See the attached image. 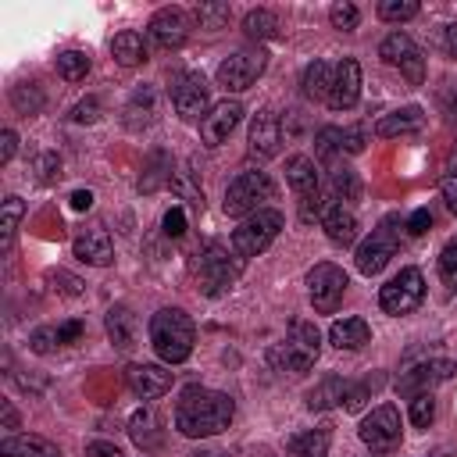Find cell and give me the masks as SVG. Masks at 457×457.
I'll return each instance as SVG.
<instances>
[{"label":"cell","instance_id":"obj_37","mask_svg":"<svg viewBox=\"0 0 457 457\" xmlns=\"http://www.w3.org/2000/svg\"><path fill=\"white\" fill-rule=\"evenodd\" d=\"M86 71H89V57H86L82 50H64V54H57V75H61L64 82H82Z\"/></svg>","mask_w":457,"mask_h":457},{"label":"cell","instance_id":"obj_38","mask_svg":"<svg viewBox=\"0 0 457 457\" xmlns=\"http://www.w3.org/2000/svg\"><path fill=\"white\" fill-rule=\"evenodd\" d=\"M11 104H14L18 114H36L43 107V89L36 82H18L11 89Z\"/></svg>","mask_w":457,"mask_h":457},{"label":"cell","instance_id":"obj_42","mask_svg":"<svg viewBox=\"0 0 457 457\" xmlns=\"http://www.w3.org/2000/svg\"><path fill=\"white\" fill-rule=\"evenodd\" d=\"M439 278L446 282L450 293H457V236L439 250Z\"/></svg>","mask_w":457,"mask_h":457},{"label":"cell","instance_id":"obj_32","mask_svg":"<svg viewBox=\"0 0 457 457\" xmlns=\"http://www.w3.org/2000/svg\"><path fill=\"white\" fill-rule=\"evenodd\" d=\"M164 182H171V157L168 154H150L146 164H143V175H139V193H157Z\"/></svg>","mask_w":457,"mask_h":457},{"label":"cell","instance_id":"obj_28","mask_svg":"<svg viewBox=\"0 0 457 457\" xmlns=\"http://www.w3.org/2000/svg\"><path fill=\"white\" fill-rule=\"evenodd\" d=\"M328 446H332V428L321 425V428L296 432V436L286 443V453H289V457H328Z\"/></svg>","mask_w":457,"mask_h":457},{"label":"cell","instance_id":"obj_52","mask_svg":"<svg viewBox=\"0 0 457 457\" xmlns=\"http://www.w3.org/2000/svg\"><path fill=\"white\" fill-rule=\"evenodd\" d=\"M439 46H443L446 57L457 61V21H446V25L439 29Z\"/></svg>","mask_w":457,"mask_h":457},{"label":"cell","instance_id":"obj_60","mask_svg":"<svg viewBox=\"0 0 457 457\" xmlns=\"http://www.w3.org/2000/svg\"><path fill=\"white\" fill-rule=\"evenodd\" d=\"M261 457H275V453H261Z\"/></svg>","mask_w":457,"mask_h":457},{"label":"cell","instance_id":"obj_1","mask_svg":"<svg viewBox=\"0 0 457 457\" xmlns=\"http://www.w3.org/2000/svg\"><path fill=\"white\" fill-rule=\"evenodd\" d=\"M232 418H236V400L228 393H218V389L186 386L179 403H175V428L189 439L218 436L232 425Z\"/></svg>","mask_w":457,"mask_h":457},{"label":"cell","instance_id":"obj_13","mask_svg":"<svg viewBox=\"0 0 457 457\" xmlns=\"http://www.w3.org/2000/svg\"><path fill=\"white\" fill-rule=\"evenodd\" d=\"M286 179L300 196V221L321 218V193H318V164L307 154H293L286 161Z\"/></svg>","mask_w":457,"mask_h":457},{"label":"cell","instance_id":"obj_11","mask_svg":"<svg viewBox=\"0 0 457 457\" xmlns=\"http://www.w3.org/2000/svg\"><path fill=\"white\" fill-rule=\"evenodd\" d=\"M346 286H350L346 271L339 264H332V261H321V264H314L307 271V296H311V303H314L318 314H332L343 303Z\"/></svg>","mask_w":457,"mask_h":457},{"label":"cell","instance_id":"obj_50","mask_svg":"<svg viewBox=\"0 0 457 457\" xmlns=\"http://www.w3.org/2000/svg\"><path fill=\"white\" fill-rule=\"evenodd\" d=\"M428 225H432V214H428V207H418L407 221H403V228H407V236H425L428 232Z\"/></svg>","mask_w":457,"mask_h":457},{"label":"cell","instance_id":"obj_20","mask_svg":"<svg viewBox=\"0 0 457 457\" xmlns=\"http://www.w3.org/2000/svg\"><path fill=\"white\" fill-rule=\"evenodd\" d=\"M282 146V118L271 107H261L250 118V154L253 157H275Z\"/></svg>","mask_w":457,"mask_h":457},{"label":"cell","instance_id":"obj_40","mask_svg":"<svg viewBox=\"0 0 457 457\" xmlns=\"http://www.w3.org/2000/svg\"><path fill=\"white\" fill-rule=\"evenodd\" d=\"M418 11H421L418 0H382V4H378V18H382V21H396V25L418 18Z\"/></svg>","mask_w":457,"mask_h":457},{"label":"cell","instance_id":"obj_41","mask_svg":"<svg viewBox=\"0 0 457 457\" xmlns=\"http://www.w3.org/2000/svg\"><path fill=\"white\" fill-rule=\"evenodd\" d=\"M139 111H143V118L146 121H154V114H157V107H154V89H136L132 93V100H129V107H125V114H129V125L136 129V121H139Z\"/></svg>","mask_w":457,"mask_h":457},{"label":"cell","instance_id":"obj_17","mask_svg":"<svg viewBox=\"0 0 457 457\" xmlns=\"http://www.w3.org/2000/svg\"><path fill=\"white\" fill-rule=\"evenodd\" d=\"M239 118H243V104L239 100H218L207 111V118L200 121V143L204 146H221L232 136V129L239 125Z\"/></svg>","mask_w":457,"mask_h":457},{"label":"cell","instance_id":"obj_31","mask_svg":"<svg viewBox=\"0 0 457 457\" xmlns=\"http://www.w3.org/2000/svg\"><path fill=\"white\" fill-rule=\"evenodd\" d=\"M111 54H114V61H118L121 68H136V64L146 61V43H143L139 32L125 29V32H118V36L111 39Z\"/></svg>","mask_w":457,"mask_h":457},{"label":"cell","instance_id":"obj_51","mask_svg":"<svg viewBox=\"0 0 457 457\" xmlns=\"http://www.w3.org/2000/svg\"><path fill=\"white\" fill-rule=\"evenodd\" d=\"M161 225H164V236L179 239V236L186 232V211H182V207H171V211L164 214V221H161Z\"/></svg>","mask_w":457,"mask_h":457},{"label":"cell","instance_id":"obj_45","mask_svg":"<svg viewBox=\"0 0 457 457\" xmlns=\"http://www.w3.org/2000/svg\"><path fill=\"white\" fill-rule=\"evenodd\" d=\"M314 143H318L321 161H332L336 154H343V129H321V132L314 136Z\"/></svg>","mask_w":457,"mask_h":457},{"label":"cell","instance_id":"obj_16","mask_svg":"<svg viewBox=\"0 0 457 457\" xmlns=\"http://www.w3.org/2000/svg\"><path fill=\"white\" fill-rule=\"evenodd\" d=\"M175 382V371H168L164 364H146V361H136L125 368V386L139 396V400H157L171 389Z\"/></svg>","mask_w":457,"mask_h":457},{"label":"cell","instance_id":"obj_3","mask_svg":"<svg viewBox=\"0 0 457 457\" xmlns=\"http://www.w3.org/2000/svg\"><path fill=\"white\" fill-rule=\"evenodd\" d=\"M318 353H321V332H318L314 321H303V318H300V321H293L289 332L268 350V364H271L275 371H307V368H314Z\"/></svg>","mask_w":457,"mask_h":457},{"label":"cell","instance_id":"obj_57","mask_svg":"<svg viewBox=\"0 0 457 457\" xmlns=\"http://www.w3.org/2000/svg\"><path fill=\"white\" fill-rule=\"evenodd\" d=\"M71 207H75V211H89V207H93V193H89V189H75V193H71Z\"/></svg>","mask_w":457,"mask_h":457},{"label":"cell","instance_id":"obj_29","mask_svg":"<svg viewBox=\"0 0 457 457\" xmlns=\"http://www.w3.org/2000/svg\"><path fill=\"white\" fill-rule=\"evenodd\" d=\"M0 457H64V453L43 436H7L0 443Z\"/></svg>","mask_w":457,"mask_h":457},{"label":"cell","instance_id":"obj_5","mask_svg":"<svg viewBox=\"0 0 457 457\" xmlns=\"http://www.w3.org/2000/svg\"><path fill=\"white\" fill-rule=\"evenodd\" d=\"M400 228H403V221H400V214H386L375 228H371V236L357 246V253H353V261H357V271L361 275H378L389 261H393V253H396V246H400Z\"/></svg>","mask_w":457,"mask_h":457},{"label":"cell","instance_id":"obj_6","mask_svg":"<svg viewBox=\"0 0 457 457\" xmlns=\"http://www.w3.org/2000/svg\"><path fill=\"white\" fill-rule=\"evenodd\" d=\"M275 196V182L268 179V171H243L225 186V214L232 218H250L253 211H264V200Z\"/></svg>","mask_w":457,"mask_h":457},{"label":"cell","instance_id":"obj_8","mask_svg":"<svg viewBox=\"0 0 457 457\" xmlns=\"http://www.w3.org/2000/svg\"><path fill=\"white\" fill-rule=\"evenodd\" d=\"M264 68H268V54H264L261 46H243V50L228 54V57L218 64L214 79H218V86H225L228 93H243V89H250V86L264 75Z\"/></svg>","mask_w":457,"mask_h":457},{"label":"cell","instance_id":"obj_4","mask_svg":"<svg viewBox=\"0 0 457 457\" xmlns=\"http://www.w3.org/2000/svg\"><path fill=\"white\" fill-rule=\"evenodd\" d=\"M278 232H282V211L264 207V211H253L250 218H243V221L232 228L228 246H232V253H236L239 261H250V257L264 253V250L275 243Z\"/></svg>","mask_w":457,"mask_h":457},{"label":"cell","instance_id":"obj_39","mask_svg":"<svg viewBox=\"0 0 457 457\" xmlns=\"http://www.w3.org/2000/svg\"><path fill=\"white\" fill-rule=\"evenodd\" d=\"M386 378L382 375H371V378H361V382H350V389H346V400H343V407L346 411H361L371 396H375V389L382 386Z\"/></svg>","mask_w":457,"mask_h":457},{"label":"cell","instance_id":"obj_59","mask_svg":"<svg viewBox=\"0 0 457 457\" xmlns=\"http://www.w3.org/2000/svg\"><path fill=\"white\" fill-rule=\"evenodd\" d=\"M432 457H457V453H450V450H436Z\"/></svg>","mask_w":457,"mask_h":457},{"label":"cell","instance_id":"obj_44","mask_svg":"<svg viewBox=\"0 0 457 457\" xmlns=\"http://www.w3.org/2000/svg\"><path fill=\"white\" fill-rule=\"evenodd\" d=\"M432 418H436V400H432V393L414 396V400H411V425L428 428V425H432Z\"/></svg>","mask_w":457,"mask_h":457},{"label":"cell","instance_id":"obj_15","mask_svg":"<svg viewBox=\"0 0 457 457\" xmlns=\"http://www.w3.org/2000/svg\"><path fill=\"white\" fill-rule=\"evenodd\" d=\"M378 57L393 68H400V75L411 82V86H421L425 82V54L421 46L407 36V32H389L382 43H378Z\"/></svg>","mask_w":457,"mask_h":457},{"label":"cell","instance_id":"obj_53","mask_svg":"<svg viewBox=\"0 0 457 457\" xmlns=\"http://www.w3.org/2000/svg\"><path fill=\"white\" fill-rule=\"evenodd\" d=\"M364 150V129H343V154H361Z\"/></svg>","mask_w":457,"mask_h":457},{"label":"cell","instance_id":"obj_23","mask_svg":"<svg viewBox=\"0 0 457 457\" xmlns=\"http://www.w3.org/2000/svg\"><path fill=\"white\" fill-rule=\"evenodd\" d=\"M321 228H325L328 243H336V246H353L357 243V232H361L357 214L346 204H328L321 211Z\"/></svg>","mask_w":457,"mask_h":457},{"label":"cell","instance_id":"obj_33","mask_svg":"<svg viewBox=\"0 0 457 457\" xmlns=\"http://www.w3.org/2000/svg\"><path fill=\"white\" fill-rule=\"evenodd\" d=\"M243 32L250 36V39H275L278 32H282V21H278V14L275 11H268V7H257V11H250L246 18H243Z\"/></svg>","mask_w":457,"mask_h":457},{"label":"cell","instance_id":"obj_34","mask_svg":"<svg viewBox=\"0 0 457 457\" xmlns=\"http://www.w3.org/2000/svg\"><path fill=\"white\" fill-rule=\"evenodd\" d=\"M161 421H157V414L154 411H136L132 414V421H129V436L136 439V446H143V450H154L157 443H161V428H157Z\"/></svg>","mask_w":457,"mask_h":457},{"label":"cell","instance_id":"obj_21","mask_svg":"<svg viewBox=\"0 0 457 457\" xmlns=\"http://www.w3.org/2000/svg\"><path fill=\"white\" fill-rule=\"evenodd\" d=\"M82 332H86V325L75 321V318H71V321H57V325H39V328L29 332V350H32V353H54L57 346L79 343Z\"/></svg>","mask_w":457,"mask_h":457},{"label":"cell","instance_id":"obj_58","mask_svg":"<svg viewBox=\"0 0 457 457\" xmlns=\"http://www.w3.org/2000/svg\"><path fill=\"white\" fill-rule=\"evenodd\" d=\"M0 414H4V428H18V411L11 400H0Z\"/></svg>","mask_w":457,"mask_h":457},{"label":"cell","instance_id":"obj_2","mask_svg":"<svg viewBox=\"0 0 457 457\" xmlns=\"http://www.w3.org/2000/svg\"><path fill=\"white\" fill-rule=\"evenodd\" d=\"M150 346H154V353L168 368L189 361L193 357V346H196V325H193V318L182 307H161L150 318Z\"/></svg>","mask_w":457,"mask_h":457},{"label":"cell","instance_id":"obj_49","mask_svg":"<svg viewBox=\"0 0 457 457\" xmlns=\"http://www.w3.org/2000/svg\"><path fill=\"white\" fill-rule=\"evenodd\" d=\"M196 18H200L204 29H218V25L228 18V7H211V4H204V7H196Z\"/></svg>","mask_w":457,"mask_h":457},{"label":"cell","instance_id":"obj_48","mask_svg":"<svg viewBox=\"0 0 457 457\" xmlns=\"http://www.w3.org/2000/svg\"><path fill=\"white\" fill-rule=\"evenodd\" d=\"M36 171H39V182H43V186L57 182V179H61V161H57V154H43V157L36 161Z\"/></svg>","mask_w":457,"mask_h":457},{"label":"cell","instance_id":"obj_47","mask_svg":"<svg viewBox=\"0 0 457 457\" xmlns=\"http://www.w3.org/2000/svg\"><path fill=\"white\" fill-rule=\"evenodd\" d=\"M96 118H100V100L96 96H86L71 107V121H79V125H93Z\"/></svg>","mask_w":457,"mask_h":457},{"label":"cell","instance_id":"obj_22","mask_svg":"<svg viewBox=\"0 0 457 457\" xmlns=\"http://www.w3.org/2000/svg\"><path fill=\"white\" fill-rule=\"evenodd\" d=\"M71 250H75V257H79L82 264H93V268H107V264L114 261V243H111V232H107L104 225L86 228V232L71 243Z\"/></svg>","mask_w":457,"mask_h":457},{"label":"cell","instance_id":"obj_26","mask_svg":"<svg viewBox=\"0 0 457 457\" xmlns=\"http://www.w3.org/2000/svg\"><path fill=\"white\" fill-rule=\"evenodd\" d=\"M346 389H350V382L343 375H325L318 386L307 389L303 403H307V411H332V407H343Z\"/></svg>","mask_w":457,"mask_h":457},{"label":"cell","instance_id":"obj_35","mask_svg":"<svg viewBox=\"0 0 457 457\" xmlns=\"http://www.w3.org/2000/svg\"><path fill=\"white\" fill-rule=\"evenodd\" d=\"M332 200L336 204H353L361 200V179L353 168H332Z\"/></svg>","mask_w":457,"mask_h":457},{"label":"cell","instance_id":"obj_9","mask_svg":"<svg viewBox=\"0 0 457 457\" xmlns=\"http://www.w3.org/2000/svg\"><path fill=\"white\" fill-rule=\"evenodd\" d=\"M425 300V278L418 268H400V275H393L382 289H378V307L393 318H403L411 311H418Z\"/></svg>","mask_w":457,"mask_h":457},{"label":"cell","instance_id":"obj_30","mask_svg":"<svg viewBox=\"0 0 457 457\" xmlns=\"http://www.w3.org/2000/svg\"><path fill=\"white\" fill-rule=\"evenodd\" d=\"M332 75H336V68L328 64V61H311L307 68H303V79H300V93L307 96V100H328V89H332Z\"/></svg>","mask_w":457,"mask_h":457},{"label":"cell","instance_id":"obj_12","mask_svg":"<svg viewBox=\"0 0 457 457\" xmlns=\"http://www.w3.org/2000/svg\"><path fill=\"white\" fill-rule=\"evenodd\" d=\"M171 107L182 121H204L211 107V86L200 71H182L171 79Z\"/></svg>","mask_w":457,"mask_h":457},{"label":"cell","instance_id":"obj_19","mask_svg":"<svg viewBox=\"0 0 457 457\" xmlns=\"http://www.w3.org/2000/svg\"><path fill=\"white\" fill-rule=\"evenodd\" d=\"M361 100V64L353 57H343L336 64V75H332V89H328V107L332 111H350L353 104Z\"/></svg>","mask_w":457,"mask_h":457},{"label":"cell","instance_id":"obj_43","mask_svg":"<svg viewBox=\"0 0 457 457\" xmlns=\"http://www.w3.org/2000/svg\"><path fill=\"white\" fill-rule=\"evenodd\" d=\"M328 21H332V29H343V32H353L357 25H361V11L353 7V4H332L328 7Z\"/></svg>","mask_w":457,"mask_h":457},{"label":"cell","instance_id":"obj_36","mask_svg":"<svg viewBox=\"0 0 457 457\" xmlns=\"http://www.w3.org/2000/svg\"><path fill=\"white\" fill-rule=\"evenodd\" d=\"M21 214H25L21 196H14V193H11V196H4V211H0V246H4V250H11Z\"/></svg>","mask_w":457,"mask_h":457},{"label":"cell","instance_id":"obj_24","mask_svg":"<svg viewBox=\"0 0 457 457\" xmlns=\"http://www.w3.org/2000/svg\"><path fill=\"white\" fill-rule=\"evenodd\" d=\"M425 125V111L418 104H407V107H396L389 114H382L375 121V136L378 139H393V136H407V132H418Z\"/></svg>","mask_w":457,"mask_h":457},{"label":"cell","instance_id":"obj_27","mask_svg":"<svg viewBox=\"0 0 457 457\" xmlns=\"http://www.w3.org/2000/svg\"><path fill=\"white\" fill-rule=\"evenodd\" d=\"M104 328H107V339H111L118 350L136 346V314H132L125 303H114V307L107 311Z\"/></svg>","mask_w":457,"mask_h":457},{"label":"cell","instance_id":"obj_46","mask_svg":"<svg viewBox=\"0 0 457 457\" xmlns=\"http://www.w3.org/2000/svg\"><path fill=\"white\" fill-rule=\"evenodd\" d=\"M46 278L54 282V289H57L61 296H82V286H86L82 278H75V275H68V271H61V268H57V271H50Z\"/></svg>","mask_w":457,"mask_h":457},{"label":"cell","instance_id":"obj_25","mask_svg":"<svg viewBox=\"0 0 457 457\" xmlns=\"http://www.w3.org/2000/svg\"><path fill=\"white\" fill-rule=\"evenodd\" d=\"M328 343L336 350H361L371 343V325L364 318H336L328 328Z\"/></svg>","mask_w":457,"mask_h":457},{"label":"cell","instance_id":"obj_7","mask_svg":"<svg viewBox=\"0 0 457 457\" xmlns=\"http://www.w3.org/2000/svg\"><path fill=\"white\" fill-rule=\"evenodd\" d=\"M196 271H200V289H204L207 296H221V293H228L232 282L239 278L243 261L232 253V246H225V243H207L204 253H200Z\"/></svg>","mask_w":457,"mask_h":457},{"label":"cell","instance_id":"obj_54","mask_svg":"<svg viewBox=\"0 0 457 457\" xmlns=\"http://www.w3.org/2000/svg\"><path fill=\"white\" fill-rule=\"evenodd\" d=\"M14 150H18V136H14V129H4L0 132V164H7L14 157Z\"/></svg>","mask_w":457,"mask_h":457},{"label":"cell","instance_id":"obj_14","mask_svg":"<svg viewBox=\"0 0 457 457\" xmlns=\"http://www.w3.org/2000/svg\"><path fill=\"white\" fill-rule=\"evenodd\" d=\"M450 378H457V361H450V357H428V361H421V364L400 371L396 393L407 396V400H414V396L432 393L436 386H443V382H450Z\"/></svg>","mask_w":457,"mask_h":457},{"label":"cell","instance_id":"obj_10","mask_svg":"<svg viewBox=\"0 0 457 457\" xmlns=\"http://www.w3.org/2000/svg\"><path fill=\"white\" fill-rule=\"evenodd\" d=\"M361 443L371 450V453H389L400 446L403 439V428H400V411L393 403H378L371 407L364 418H361V428H357Z\"/></svg>","mask_w":457,"mask_h":457},{"label":"cell","instance_id":"obj_56","mask_svg":"<svg viewBox=\"0 0 457 457\" xmlns=\"http://www.w3.org/2000/svg\"><path fill=\"white\" fill-rule=\"evenodd\" d=\"M439 193H443V200H446V207L457 214V175H446L443 182H439Z\"/></svg>","mask_w":457,"mask_h":457},{"label":"cell","instance_id":"obj_18","mask_svg":"<svg viewBox=\"0 0 457 457\" xmlns=\"http://www.w3.org/2000/svg\"><path fill=\"white\" fill-rule=\"evenodd\" d=\"M146 32H150V39H154L157 46L179 50V46L186 43V36H189V18H186L182 7H161V11H154Z\"/></svg>","mask_w":457,"mask_h":457},{"label":"cell","instance_id":"obj_55","mask_svg":"<svg viewBox=\"0 0 457 457\" xmlns=\"http://www.w3.org/2000/svg\"><path fill=\"white\" fill-rule=\"evenodd\" d=\"M86 457H125L114 443H104V439H96V443H89L86 446Z\"/></svg>","mask_w":457,"mask_h":457}]
</instances>
